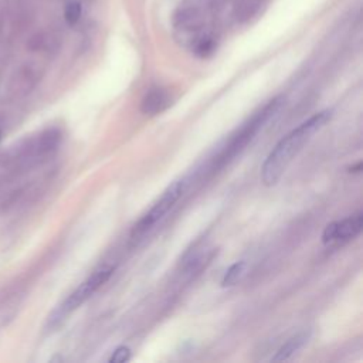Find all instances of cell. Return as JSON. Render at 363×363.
Here are the masks:
<instances>
[{"label":"cell","mask_w":363,"mask_h":363,"mask_svg":"<svg viewBox=\"0 0 363 363\" xmlns=\"http://www.w3.org/2000/svg\"><path fill=\"white\" fill-rule=\"evenodd\" d=\"M332 109H323L313 113L311 118L299 123L295 129L286 133L272 147L265 157L261 167V180L265 186H274L278 183L292 159L299 153L302 146L332 118Z\"/></svg>","instance_id":"6da1fadb"},{"label":"cell","mask_w":363,"mask_h":363,"mask_svg":"<svg viewBox=\"0 0 363 363\" xmlns=\"http://www.w3.org/2000/svg\"><path fill=\"white\" fill-rule=\"evenodd\" d=\"M282 98L277 96L272 101H269L259 112H257L251 121H248L237 135L233 136L230 143L225 146V149L221 152L220 157L217 159V164L223 166L228 163L231 159H234L254 138L255 135L264 128V125L271 119V116L275 115L278 108L281 106Z\"/></svg>","instance_id":"7a4b0ae2"},{"label":"cell","mask_w":363,"mask_h":363,"mask_svg":"<svg viewBox=\"0 0 363 363\" xmlns=\"http://www.w3.org/2000/svg\"><path fill=\"white\" fill-rule=\"evenodd\" d=\"M183 191H184V180H176L172 184H169L167 189L162 193L160 199L132 227L130 238L139 240L140 237L146 235L159 221L164 218V216L172 210L174 203L182 197Z\"/></svg>","instance_id":"3957f363"},{"label":"cell","mask_w":363,"mask_h":363,"mask_svg":"<svg viewBox=\"0 0 363 363\" xmlns=\"http://www.w3.org/2000/svg\"><path fill=\"white\" fill-rule=\"evenodd\" d=\"M113 268H101L89 275L82 284H79L68 296L67 299L54 311L52 316L50 318V325H58L67 315L74 312L79 308L84 302H86L111 277Z\"/></svg>","instance_id":"277c9868"},{"label":"cell","mask_w":363,"mask_h":363,"mask_svg":"<svg viewBox=\"0 0 363 363\" xmlns=\"http://www.w3.org/2000/svg\"><path fill=\"white\" fill-rule=\"evenodd\" d=\"M363 227V214L359 211L339 221L329 223L322 233L323 244H330L333 241H347L354 238Z\"/></svg>","instance_id":"5b68a950"},{"label":"cell","mask_w":363,"mask_h":363,"mask_svg":"<svg viewBox=\"0 0 363 363\" xmlns=\"http://www.w3.org/2000/svg\"><path fill=\"white\" fill-rule=\"evenodd\" d=\"M174 27L183 33H197L203 23V10L193 0H186L179 4L173 16Z\"/></svg>","instance_id":"8992f818"},{"label":"cell","mask_w":363,"mask_h":363,"mask_svg":"<svg viewBox=\"0 0 363 363\" xmlns=\"http://www.w3.org/2000/svg\"><path fill=\"white\" fill-rule=\"evenodd\" d=\"M170 104H172V98L164 89L152 88L145 94L140 102V111L145 115L153 116V115L162 113Z\"/></svg>","instance_id":"52a82bcc"},{"label":"cell","mask_w":363,"mask_h":363,"mask_svg":"<svg viewBox=\"0 0 363 363\" xmlns=\"http://www.w3.org/2000/svg\"><path fill=\"white\" fill-rule=\"evenodd\" d=\"M311 339V332L309 330H303L299 332L296 335H294L292 337H289L272 356V362H284L288 360L292 354H295L298 350H301Z\"/></svg>","instance_id":"ba28073f"},{"label":"cell","mask_w":363,"mask_h":363,"mask_svg":"<svg viewBox=\"0 0 363 363\" xmlns=\"http://www.w3.org/2000/svg\"><path fill=\"white\" fill-rule=\"evenodd\" d=\"M268 0H234V14L237 20L247 21L252 18L265 4Z\"/></svg>","instance_id":"9c48e42d"},{"label":"cell","mask_w":363,"mask_h":363,"mask_svg":"<svg viewBox=\"0 0 363 363\" xmlns=\"http://www.w3.org/2000/svg\"><path fill=\"white\" fill-rule=\"evenodd\" d=\"M247 271V262L245 261H237L233 265H230L227 268V271L223 275L221 279V286H233L235 285L238 281H241V278L245 275Z\"/></svg>","instance_id":"30bf717a"},{"label":"cell","mask_w":363,"mask_h":363,"mask_svg":"<svg viewBox=\"0 0 363 363\" xmlns=\"http://www.w3.org/2000/svg\"><path fill=\"white\" fill-rule=\"evenodd\" d=\"M64 17L68 24L74 26L81 17V4L78 1L68 3L65 7V11H64Z\"/></svg>","instance_id":"8fae6325"},{"label":"cell","mask_w":363,"mask_h":363,"mask_svg":"<svg viewBox=\"0 0 363 363\" xmlns=\"http://www.w3.org/2000/svg\"><path fill=\"white\" fill-rule=\"evenodd\" d=\"M130 359V349L128 346H118L111 357H109V362L111 363H125Z\"/></svg>","instance_id":"7c38bea8"}]
</instances>
